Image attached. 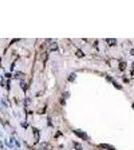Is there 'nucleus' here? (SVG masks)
Here are the masks:
<instances>
[{"label":"nucleus","mask_w":134,"mask_h":150,"mask_svg":"<svg viewBox=\"0 0 134 150\" xmlns=\"http://www.w3.org/2000/svg\"><path fill=\"white\" fill-rule=\"evenodd\" d=\"M74 133L77 135V136H79L80 138H82V139H87V138H88V137H87V135H86V133H85V132L79 131V130H74Z\"/></svg>","instance_id":"obj_1"},{"label":"nucleus","mask_w":134,"mask_h":150,"mask_svg":"<svg viewBox=\"0 0 134 150\" xmlns=\"http://www.w3.org/2000/svg\"><path fill=\"white\" fill-rule=\"evenodd\" d=\"M106 42L108 43L109 45H114L116 43V39H112V38H108L106 39Z\"/></svg>","instance_id":"obj_2"},{"label":"nucleus","mask_w":134,"mask_h":150,"mask_svg":"<svg viewBox=\"0 0 134 150\" xmlns=\"http://www.w3.org/2000/svg\"><path fill=\"white\" fill-rule=\"evenodd\" d=\"M119 68H120V70H124L126 68V62H120L119 63Z\"/></svg>","instance_id":"obj_3"},{"label":"nucleus","mask_w":134,"mask_h":150,"mask_svg":"<svg viewBox=\"0 0 134 150\" xmlns=\"http://www.w3.org/2000/svg\"><path fill=\"white\" fill-rule=\"evenodd\" d=\"M100 146H101V147H104L105 149H113V147H112L111 145H109V144H104V143H102V144H100Z\"/></svg>","instance_id":"obj_4"},{"label":"nucleus","mask_w":134,"mask_h":150,"mask_svg":"<svg viewBox=\"0 0 134 150\" xmlns=\"http://www.w3.org/2000/svg\"><path fill=\"white\" fill-rule=\"evenodd\" d=\"M57 48H58L57 43H52V44L50 45V50H56Z\"/></svg>","instance_id":"obj_5"},{"label":"nucleus","mask_w":134,"mask_h":150,"mask_svg":"<svg viewBox=\"0 0 134 150\" xmlns=\"http://www.w3.org/2000/svg\"><path fill=\"white\" fill-rule=\"evenodd\" d=\"M76 55H77V56H78V57H83V56H84L83 52H82V51H81V50H80V49H78V50H77V52H76Z\"/></svg>","instance_id":"obj_6"},{"label":"nucleus","mask_w":134,"mask_h":150,"mask_svg":"<svg viewBox=\"0 0 134 150\" xmlns=\"http://www.w3.org/2000/svg\"><path fill=\"white\" fill-rule=\"evenodd\" d=\"M75 76H76V75H75V74H71V75H70V77H69V81H73V79L75 78Z\"/></svg>","instance_id":"obj_7"}]
</instances>
